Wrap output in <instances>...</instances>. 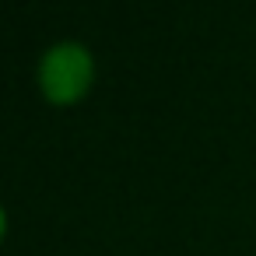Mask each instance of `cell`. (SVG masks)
<instances>
[{"label":"cell","mask_w":256,"mask_h":256,"mask_svg":"<svg viewBox=\"0 0 256 256\" xmlns=\"http://www.w3.org/2000/svg\"><path fill=\"white\" fill-rule=\"evenodd\" d=\"M39 78H42V92L50 95V102H74L88 92L92 84V56L84 46H74V42H64V46H53L46 56H42V67H39Z\"/></svg>","instance_id":"1"}]
</instances>
